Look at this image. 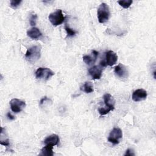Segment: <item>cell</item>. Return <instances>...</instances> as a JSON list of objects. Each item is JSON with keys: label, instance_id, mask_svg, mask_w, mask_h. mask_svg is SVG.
I'll use <instances>...</instances> for the list:
<instances>
[{"label": "cell", "instance_id": "ac0fdd59", "mask_svg": "<svg viewBox=\"0 0 156 156\" xmlns=\"http://www.w3.org/2000/svg\"><path fill=\"white\" fill-rule=\"evenodd\" d=\"M65 30H66V33H67L68 37H73V36H74V35L76 34V33H77V32H76V30H74L71 29V28H70L68 25H66V24H65Z\"/></svg>", "mask_w": 156, "mask_h": 156}, {"label": "cell", "instance_id": "ffe728a7", "mask_svg": "<svg viewBox=\"0 0 156 156\" xmlns=\"http://www.w3.org/2000/svg\"><path fill=\"white\" fill-rule=\"evenodd\" d=\"M21 2V0H12L10 1V6L13 9H16Z\"/></svg>", "mask_w": 156, "mask_h": 156}, {"label": "cell", "instance_id": "52a82bcc", "mask_svg": "<svg viewBox=\"0 0 156 156\" xmlns=\"http://www.w3.org/2000/svg\"><path fill=\"white\" fill-rule=\"evenodd\" d=\"M114 72L115 75L121 79H125L128 77V71L126 67L122 64H119L115 67Z\"/></svg>", "mask_w": 156, "mask_h": 156}, {"label": "cell", "instance_id": "9c48e42d", "mask_svg": "<svg viewBox=\"0 0 156 156\" xmlns=\"http://www.w3.org/2000/svg\"><path fill=\"white\" fill-rule=\"evenodd\" d=\"M102 68L103 67L100 65H95L88 69V73L93 79H99L102 76Z\"/></svg>", "mask_w": 156, "mask_h": 156}, {"label": "cell", "instance_id": "e0dca14e", "mask_svg": "<svg viewBox=\"0 0 156 156\" xmlns=\"http://www.w3.org/2000/svg\"><path fill=\"white\" fill-rule=\"evenodd\" d=\"M118 4L124 9L129 8L133 2L132 0H120L118 1Z\"/></svg>", "mask_w": 156, "mask_h": 156}, {"label": "cell", "instance_id": "6da1fadb", "mask_svg": "<svg viewBox=\"0 0 156 156\" xmlns=\"http://www.w3.org/2000/svg\"><path fill=\"white\" fill-rule=\"evenodd\" d=\"M41 56V46L34 45L27 49L25 58L29 63H33L37 61Z\"/></svg>", "mask_w": 156, "mask_h": 156}, {"label": "cell", "instance_id": "603a6c76", "mask_svg": "<svg viewBox=\"0 0 156 156\" xmlns=\"http://www.w3.org/2000/svg\"><path fill=\"white\" fill-rule=\"evenodd\" d=\"M7 116L8 118H9L10 120H13V119H15V116H14L13 115H12L11 114V113H10V112L7 113Z\"/></svg>", "mask_w": 156, "mask_h": 156}, {"label": "cell", "instance_id": "30bf717a", "mask_svg": "<svg viewBox=\"0 0 156 156\" xmlns=\"http://www.w3.org/2000/svg\"><path fill=\"white\" fill-rule=\"evenodd\" d=\"M105 63L108 66H113L114 65L117 60H118V55H116V54L113 51H108L107 52H105Z\"/></svg>", "mask_w": 156, "mask_h": 156}, {"label": "cell", "instance_id": "8fae6325", "mask_svg": "<svg viewBox=\"0 0 156 156\" xmlns=\"http://www.w3.org/2000/svg\"><path fill=\"white\" fill-rule=\"evenodd\" d=\"M104 98V101L105 103V108L110 109L111 111L113 110L115 108V101L113 96L109 94V93H106L103 96Z\"/></svg>", "mask_w": 156, "mask_h": 156}, {"label": "cell", "instance_id": "4fadbf2b", "mask_svg": "<svg viewBox=\"0 0 156 156\" xmlns=\"http://www.w3.org/2000/svg\"><path fill=\"white\" fill-rule=\"evenodd\" d=\"M60 141L59 136L56 134H52L46 137L44 140L45 144H49L51 146H55L58 144Z\"/></svg>", "mask_w": 156, "mask_h": 156}, {"label": "cell", "instance_id": "9a60e30c", "mask_svg": "<svg viewBox=\"0 0 156 156\" xmlns=\"http://www.w3.org/2000/svg\"><path fill=\"white\" fill-rule=\"evenodd\" d=\"M52 149H53V146H51L49 144H46V146L41 149V153L40 154V155H46V156H52L54 155Z\"/></svg>", "mask_w": 156, "mask_h": 156}, {"label": "cell", "instance_id": "5b68a950", "mask_svg": "<svg viewBox=\"0 0 156 156\" xmlns=\"http://www.w3.org/2000/svg\"><path fill=\"white\" fill-rule=\"evenodd\" d=\"M122 137V132L121 129L118 127H115L111 130L108 137V141L114 144H117L119 143Z\"/></svg>", "mask_w": 156, "mask_h": 156}, {"label": "cell", "instance_id": "ba28073f", "mask_svg": "<svg viewBox=\"0 0 156 156\" xmlns=\"http://www.w3.org/2000/svg\"><path fill=\"white\" fill-rule=\"evenodd\" d=\"M147 96V91L143 88H139L135 90L133 92L132 99L135 102H139V101L145 100Z\"/></svg>", "mask_w": 156, "mask_h": 156}, {"label": "cell", "instance_id": "cb8c5ba5", "mask_svg": "<svg viewBox=\"0 0 156 156\" xmlns=\"http://www.w3.org/2000/svg\"><path fill=\"white\" fill-rule=\"evenodd\" d=\"M48 98L46 97V96H44V97H43V98H42V99L40 100V105H41V104H43V102L46 101V100H48Z\"/></svg>", "mask_w": 156, "mask_h": 156}, {"label": "cell", "instance_id": "3957f363", "mask_svg": "<svg viewBox=\"0 0 156 156\" xmlns=\"http://www.w3.org/2000/svg\"><path fill=\"white\" fill-rule=\"evenodd\" d=\"M49 21L53 26H58L63 23L65 17L62 13L61 9H57L56 11L51 13L48 16Z\"/></svg>", "mask_w": 156, "mask_h": 156}, {"label": "cell", "instance_id": "5bb4252c", "mask_svg": "<svg viewBox=\"0 0 156 156\" xmlns=\"http://www.w3.org/2000/svg\"><path fill=\"white\" fill-rule=\"evenodd\" d=\"M27 35L30 38L37 40L42 35V34L37 27H34L27 31Z\"/></svg>", "mask_w": 156, "mask_h": 156}, {"label": "cell", "instance_id": "7a4b0ae2", "mask_svg": "<svg viewBox=\"0 0 156 156\" xmlns=\"http://www.w3.org/2000/svg\"><path fill=\"white\" fill-rule=\"evenodd\" d=\"M110 12L108 5L105 3H101L97 11V16L98 21L100 23H104L107 22L110 17Z\"/></svg>", "mask_w": 156, "mask_h": 156}, {"label": "cell", "instance_id": "7c38bea8", "mask_svg": "<svg viewBox=\"0 0 156 156\" xmlns=\"http://www.w3.org/2000/svg\"><path fill=\"white\" fill-rule=\"evenodd\" d=\"M99 52L96 50H93L90 55H85L83 56L82 58L83 62L88 65L94 64L96 60V58L98 56Z\"/></svg>", "mask_w": 156, "mask_h": 156}, {"label": "cell", "instance_id": "8992f818", "mask_svg": "<svg viewBox=\"0 0 156 156\" xmlns=\"http://www.w3.org/2000/svg\"><path fill=\"white\" fill-rule=\"evenodd\" d=\"M10 108L14 113L21 112L26 107V102L17 98H13L10 101Z\"/></svg>", "mask_w": 156, "mask_h": 156}, {"label": "cell", "instance_id": "277c9868", "mask_svg": "<svg viewBox=\"0 0 156 156\" xmlns=\"http://www.w3.org/2000/svg\"><path fill=\"white\" fill-rule=\"evenodd\" d=\"M54 75V73L48 68H38L35 71V77L38 79L48 80Z\"/></svg>", "mask_w": 156, "mask_h": 156}, {"label": "cell", "instance_id": "7402d4cb", "mask_svg": "<svg viewBox=\"0 0 156 156\" xmlns=\"http://www.w3.org/2000/svg\"><path fill=\"white\" fill-rule=\"evenodd\" d=\"M124 155H135V154L133 151V150H132L131 149H128L126 150V153L124 154Z\"/></svg>", "mask_w": 156, "mask_h": 156}, {"label": "cell", "instance_id": "2e32d148", "mask_svg": "<svg viewBox=\"0 0 156 156\" xmlns=\"http://www.w3.org/2000/svg\"><path fill=\"white\" fill-rule=\"evenodd\" d=\"M80 90L86 93H90L94 91L93 85L91 82L87 81L84 83L83 86L80 87Z\"/></svg>", "mask_w": 156, "mask_h": 156}, {"label": "cell", "instance_id": "d6986e66", "mask_svg": "<svg viewBox=\"0 0 156 156\" xmlns=\"http://www.w3.org/2000/svg\"><path fill=\"white\" fill-rule=\"evenodd\" d=\"M37 18H38V16H37V14H35L34 13H32L30 14V18H29V23L32 26H34L36 24V21L37 20Z\"/></svg>", "mask_w": 156, "mask_h": 156}, {"label": "cell", "instance_id": "44dd1931", "mask_svg": "<svg viewBox=\"0 0 156 156\" xmlns=\"http://www.w3.org/2000/svg\"><path fill=\"white\" fill-rule=\"evenodd\" d=\"M111 110L108 108H105V107H102V108H99L98 109V112H99V113L102 116V115H107V113H108Z\"/></svg>", "mask_w": 156, "mask_h": 156}]
</instances>
